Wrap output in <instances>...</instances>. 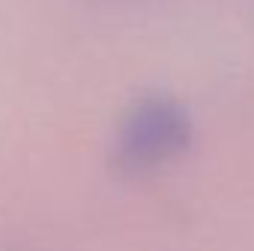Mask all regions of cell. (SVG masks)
<instances>
[{
  "instance_id": "1",
  "label": "cell",
  "mask_w": 254,
  "mask_h": 251,
  "mask_svg": "<svg viewBox=\"0 0 254 251\" xmlns=\"http://www.w3.org/2000/svg\"><path fill=\"white\" fill-rule=\"evenodd\" d=\"M192 142L190 113L172 98H145L122 122L116 163L125 172H151L181 157Z\"/></svg>"
},
{
  "instance_id": "2",
  "label": "cell",
  "mask_w": 254,
  "mask_h": 251,
  "mask_svg": "<svg viewBox=\"0 0 254 251\" xmlns=\"http://www.w3.org/2000/svg\"><path fill=\"white\" fill-rule=\"evenodd\" d=\"M110 3H113V0H110Z\"/></svg>"
}]
</instances>
